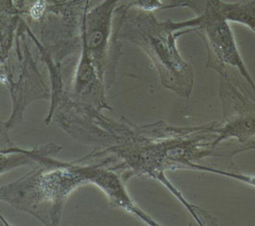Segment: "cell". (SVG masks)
I'll return each instance as SVG.
<instances>
[{
	"label": "cell",
	"instance_id": "cell-2",
	"mask_svg": "<svg viewBox=\"0 0 255 226\" xmlns=\"http://www.w3.org/2000/svg\"><path fill=\"white\" fill-rule=\"evenodd\" d=\"M117 41H126L144 50L157 70L161 84L180 97L189 99L194 87L193 69L182 57L177 46L179 37L198 26L196 18L174 22L160 20L153 11L135 7L118 10Z\"/></svg>",
	"mask_w": 255,
	"mask_h": 226
},
{
	"label": "cell",
	"instance_id": "cell-7",
	"mask_svg": "<svg viewBox=\"0 0 255 226\" xmlns=\"http://www.w3.org/2000/svg\"><path fill=\"white\" fill-rule=\"evenodd\" d=\"M221 11L228 22L244 25L255 33V0L238 2L222 1Z\"/></svg>",
	"mask_w": 255,
	"mask_h": 226
},
{
	"label": "cell",
	"instance_id": "cell-4",
	"mask_svg": "<svg viewBox=\"0 0 255 226\" xmlns=\"http://www.w3.org/2000/svg\"><path fill=\"white\" fill-rule=\"evenodd\" d=\"M219 89L222 118L215 126L213 157L231 160L235 154L255 150V102L221 77Z\"/></svg>",
	"mask_w": 255,
	"mask_h": 226
},
{
	"label": "cell",
	"instance_id": "cell-1",
	"mask_svg": "<svg viewBox=\"0 0 255 226\" xmlns=\"http://www.w3.org/2000/svg\"><path fill=\"white\" fill-rule=\"evenodd\" d=\"M62 147L50 144L24 150L37 166L20 179L0 190L1 200L26 211L46 226H58L68 198L80 186L95 184L99 171L98 159L86 155L75 161L53 158Z\"/></svg>",
	"mask_w": 255,
	"mask_h": 226
},
{
	"label": "cell",
	"instance_id": "cell-8",
	"mask_svg": "<svg viewBox=\"0 0 255 226\" xmlns=\"http://www.w3.org/2000/svg\"><path fill=\"white\" fill-rule=\"evenodd\" d=\"M47 6L58 7L64 5H74L86 1V0H42Z\"/></svg>",
	"mask_w": 255,
	"mask_h": 226
},
{
	"label": "cell",
	"instance_id": "cell-3",
	"mask_svg": "<svg viewBox=\"0 0 255 226\" xmlns=\"http://www.w3.org/2000/svg\"><path fill=\"white\" fill-rule=\"evenodd\" d=\"M222 0H204L195 14L201 35L207 47L206 68L214 70L245 96L255 102V83L249 74L237 47L232 29L222 15Z\"/></svg>",
	"mask_w": 255,
	"mask_h": 226
},
{
	"label": "cell",
	"instance_id": "cell-5",
	"mask_svg": "<svg viewBox=\"0 0 255 226\" xmlns=\"http://www.w3.org/2000/svg\"><path fill=\"white\" fill-rule=\"evenodd\" d=\"M123 0H101L86 9L82 26V47L93 61L109 89L114 82L119 47L114 26L118 8Z\"/></svg>",
	"mask_w": 255,
	"mask_h": 226
},
{
	"label": "cell",
	"instance_id": "cell-6",
	"mask_svg": "<svg viewBox=\"0 0 255 226\" xmlns=\"http://www.w3.org/2000/svg\"><path fill=\"white\" fill-rule=\"evenodd\" d=\"M22 47L23 50L19 53L21 65L18 76L5 78L3 81L11 92L13 102L11 117L8 121L2 123V129L5 132L23 121V113L32 101L51 98V90L43 81L29 49L24 44Z\"/></svg>",
	"mask_w": 255,
	"mask_h": 226
}]
</instances>
